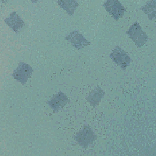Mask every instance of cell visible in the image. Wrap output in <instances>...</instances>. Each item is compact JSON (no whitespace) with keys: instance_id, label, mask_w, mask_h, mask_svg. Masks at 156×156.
Masks as SVG:
<instances>
[{"instance_id":"obj_10","label":"cell","mask_w":156,"mask_h":156,"mask_svg":"<svg viewBox=\"0 0 156 156\" xmlns=\"http://www.w3.org/2000/svg\"><path fill=\"white\" fill-rule=\"evenodd\" d=\"M57 3L70 16L73 15L76 7H78L79 5L78 2L74 0L73 1H58Z\"/></svg>"},{"instance_id":"obj_9","label":"cell","mask_w":156,"mask_h":156,"mask_svg":"<svg viewBox=\"0 0 156 156\" xmlns=\"http://www.w3.org/2000/svg\"><path fill=\"white\" fill-rule=\"evenodd\" d=\"M104 95L105 92L101 87H97L90 91L89 94L86 98V100L93 108H94L99 104Z\"/></svg>"},{"instance_id":"obj_4","label":"cell","mask_w":156,"mask_h":156,"mask_svg":"<svg viewBox=\"0 0 156 156\" xmlns=\"http://www.w3.org/2000/svg\"><path fill=\"white\" fill-rule=\"evenodd\" d=\"M110 57L113 59L116 64L120 66L123 70L126 69L131 62V59L127 53L119 46H116L112 50Z\"/></svg>"},{"instance_id":"obj_11","label":"cell","mask_w":156,"mask_h":156,"mask_svg":"<svg viewBox=\"0 0 156 156\" xmlns=\"http://www.w3.org/2000/svg\"><path fill=\"white\" fill-rule=\"evenodd\" d=\"M156 1H148L146 4L141 7V10L146 14L150 20L155 17V7H156Z\"/></svg>"},{"instance_id":"obj_7","label":"cell","mask_w":156,"mask_h":156,"mask_svg":"<svg viewBox=\"0 0 156 156\" xmlns=\"http://www.w3.org/2000/svg\"><path fill=\"white\" fill-rule=\"evenodd\" d=\"M65 40L69 41L71 44L77 49H81L85 46L90 45L91 43L88 41L77 30L70 32L66 37Z\"/></svg>"},{"instance_id":"obj_2","label":"cell","mask_w":156,"mask_h":156,"mask_svg":"<svg viewBox=\"0 0 156 156\" xmlns=\"http://www.w3.org/2000/svg\"><path fill=\"white\" fill-rule=\"evenodd\" d=\"M126 34L135 43L138 48L143 46L147 41V35L142 30L141 27L137 22L134 23L130 26L129 30L126 32Z\"/></svg>"},{"instance_id":"obj_8","label":"cell","mask_w":156,"mask_h":156,"mask_svg":"<svg viewBox=\"0 0 156 156\" xmlns=\"http://www.w3.org/2000/svg\"><path fill=\"white\" fill-rule=\"evenodd\" d=\"M4 22L16 34H18L24 26V21L16 12H12L10 15L5 19Z\"/></svg>"},{"instance_id":"obj_3","label":"cell","mask_w":156,"mask_h":156,"mask_svg":"<svg viewBox=\"0 0 156 156\" xmlns=\"http://www.w3.org/2000/svg\"><path fill=\"white\" fill-rule=\"evenodd\" d=\"M33 68L27 63L20 62L12 73L13 77L18 82L24 85L33 73Z\"/></svg>"},{"instance_id":"obj_6","label":"cell","mask_w":156,"mask_h":156,"mask_svg":"<svg viewBox=\"0 0 156 156\" xmlns=\"http://www.w3.org/2000/svg\"><path fill=\"white\" fill-rule=\"evenodd\" d=\"M69 102L70 100L68 96L63 92L59 91L58 93L54 94L47 103L55 113L63 108Z\"/></svg>"},{"instance_id":"obj_5","label":"cell","mask_w":156,"mask_h":156,"mask_svg":"<svg viewBox=\"0 0 156 156\" xmlns=\"http://www.w3.org/2000/svg\"><path fill=\"white\" fill-rule=\"evenodd\" d=\"M103 6L105 7L107 12L115 20H118L122 17L126 11V8L118 1L109 0L104 3Z\"/></svg>"},{"instance_id":"obj_1","label":"cell","mask_w":156,"mask_h":156,"mask_svg":"<svg viewBox=\"0 0 156 156\" xmlns=\"http://www.w3.org/2000/svg\"><path fill=\"white\" fill-rule=\"evenodd\" d=\"M74 138L80 146L87 148L89 144H92L98 138V136L89 126L84 124L83 127L76 133Z\"/></svg>"}]
</instances>
